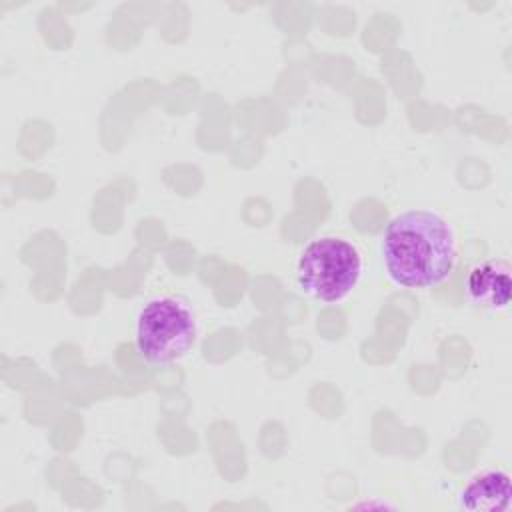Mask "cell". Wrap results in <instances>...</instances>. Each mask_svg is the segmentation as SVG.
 Masks as SVG:
<instances>
[{
    "mask_svg": "<svg viewBox=\"0 0 512 512\" xmlns=\"http://www.w3.org/2000/svg\"><path fill=\"white\" fill-rule=\"evenodd\" d=\"M458 502L472 512H502L512 502L510 474L500 468H490L474 474L460 490Z\"/></svg>",
    "mask_w": 512,
    "mask_h": 512,
    "instance_id": "5b68a950",
    "label": "cell"
},
{
    "mask_svg": "<svg viewBox=\"0 0 512 512\" xmlns=\"http://www.w3.org/2000/svg\"><path fill=\"white\" fill-rule=\"evenodd\" d=\"M364 256L360 248L342 236L326 234L310 240L298 254L294 278L302 294L334 304L352 294L362 280Z\"/></svg>",
    "mask_w": 512,
    "mask_h": 512,
    "instance_id": "7a4b0ae2",
    "label": "cell"
},
{
    "mask_svg": "<svg viewBox=\"0 0 512 512\" xmlns=\"http://www.w3.org/2000/svg\"><path fill=\"white\" fill-rule=\"evenodd\" d=\"M196 338V314L180 296H156L136 314V350L150 364L166 366L184 358L194 348Z\"/></svg>",
    "mask_w": 512,
    "mask_h": 512,
    "instance_id": "3957f363",
    "label": "cell"
},
{
    "mask_svg": "<svg viewBox=\"0 0 512 512\" xmlns=\"http://www.w3.org/2000/svg\"><path fill=\"white\" fill-rule=\"evenodd\" d=\"M468 298L486 310H504L512 296V268L502 258L476 264L466 280Z\"/></svg>",
    "mask_w": 512,
    "mask_h": 512,
    "instance_id": "277c9868",
    "label": "cell"
},
{
    "mask_svg": "<svg viewBox=\"0 0 512 512\" xmlns=\"http://www.w3.org/2000/svg\"><path fill=\"white\" fill-rule=\"evenodd\" d=\"M460 240L448 216L434 208H408L386 226L380 256L386 276L402 288H434L456 268Z\"/></svg>",
    "mask_w": 512,
    "mask_h": 512,
    "instance_id": "6da1fadb",
    "label": "cell"
}]
</instances>
